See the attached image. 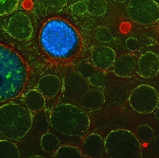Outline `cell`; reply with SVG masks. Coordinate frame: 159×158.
<instances>
[{"label":"cell","mask_w":159,"mask_h":158,"mask_svg":"<svg viewBox=\"0 0 159 158\" xmlns=\"http://www.w3.org/2000/svg\"><path fill=\"white\" fill-rule=\"evenodd\" d=\"M39 42L48 56L60 60L71 59L80 52L82 40L78 31L64 19L55 17L44 23Z\"/></svg>","instance_id":"obj_1"},{"label":"cell","mask_w":159,"mask_h":158,"mask_svg":"<svg viewBox=\"0 0 159 158\" xmlns=\"http://www.w3.org/2000/svg\"><path fill=\"white\" fill-rule=\"evenodd\" d=\"M29 76L30 68L22 56L10 46L0 43V103L19 96Z\"/></svg>","instance_id":"obj_2"},{"label":"cell","mask_w":159,"mask_h":158,"mask_svg":"<svg viewBox=\"0 0 159 158\" xmlns=\"http://www.w3.org/2000/svg\"><path fill=\"white\" fill-rule=\"evenodd\" d=\"M49 119L54 130L64 135L75 137L84 135L90 123L85 111L69 104H60L55 106Z\"/></svg>","instance_id":"obj_3"},{"label":"cell","mask_w":159,"mask_h":158,"mask_svg":"<svg viewBox=\"0 0 159 158\" xmlns=\"http://www.w3.org/2000/svg\"><path fill=\"white\" fill-rule=\"evenodd\" d=\"M32 124L30 111L24 107L11 103L0 107V134L7 139H21L30 130Z\"/></svg>","instance_id":"obj_4"},{"label":"cell","mask_w":159,"mask_h":158,"mask_svg":"<svg viewBox=\"0 0 159 158\" xmlns=\"http://www.w3.org/2000/svg\"><path fill=\"white\" fill-rule=\"evenodd\" d=\"M105 149L110 158H137L142 155L139 139L130 131L118 129L110 132L104 141Z\"/></svg>","instance_id":"obj_5"},{"label":"cell","mask_w":159,"mask_h":158,"mask_svg":"<svg viewBox=\"0 0 159 158\" xmlns=\"http://www.w3.org/2000/svg\"><path fill=\"white\" fill-rule=\"evenodd\" d=\"M127 11L136 24L151 25L159 21V6L155 0H129Z\"/></svg>","instance_id":"obj_6"},{"label":"cell","mask_w":159,"mask_h":158,"mask_svg":"<svg viewBox=\"0 0 159 158\" xmlns=\"http://www.w3.org/2000/svg\"><path fill=\"white\" fill-rule=\"evenodd\" d=\"M129 100L131 107L136 112L140 114H150L158 105L159 95L151 85L143 84L132 91Z\"/></svg>","instance_id":"obj_7"},{"label":"cell","mask_w":159,"mask_h":158,"mask_svg":"<svg viewBox=\"0 0 159 158\" xmlns=\"http://www.w3.org/2000/svg\"><path fill=\"white\" fill-rule=\"evenodd\" d=\"M6 30L11 37L20 41L30 40L33 33L30 19L26 14L20 12L15 14L9 18Z\"/></svg>","instance_id":"obj_8"},{"label":"cell","mask_w":159,"mask_h":158,"mask_svg":"<svg viewBox=\"0 0 159 158\" xmlns=\"http://www.w3.org/2000/svg\"><path fill=\"white\" fill-rule=\"evenodd\" d=\"M64 95L68 99L79 102L89 89L87 80L78 72L72 71L65 77L64 80Z\"/></svg>","instance_id":"obj_9"},{"label":"cell","mask_w":159,"mask_h":158,"mask_svg":"<svg viewBox=\"0 0 159 158\" xmlns=\"http://www.w3.org/2000/svg\"><path fill=\"white\" fill-rule=\"evenodd\" d=\"M139 75L144 78L155 77L159 72V57L154 52H146L140 56L137 61Z\"/></svg>","instance_id":"obj_10"},{"label":"cell","mask_w":159,"mask_h":158,"mask_svg":"<svg viewBox=\"0 0 159 158\" xmlns=\"http://www.w3.org/2000/svg\"><path fill=\"white\" fill-rule=\"evenodd\" d=\"M91 59L96 67L99 69L105 70L113 66L116 59V53L111 47L97 46L92 51Z\"/></svg>","instance_id":"obj_11"},{"label":"cell","mask_w":159,"mask_h":158,"mask_svg":"<svg viewBox=\"0 0 159 158\" xmlns=\"http://www.w3.org/2000/svg\"><path fill=\"white\" fill-rule=\"evenodd\" d=\"M105 150L104 141L98 134H91L83 140L82 151L88 157H102Z\"/></svg>","instance_id":"obj_12"},{"label":"cell","mask_w":159,"mask_h":158,"mask_svg":"<svg viewBox=\"0 0 159 158\" xmlns=\"http://www.w3.org/2000/svg\"><path fill=\"white\" fill-rule=\"evenodd\" d=\"M137 65L136 57L132 54H126L116 59L112 66L116 75L122 78H128L134 75Z\"/></svg>","instance_id":"obj_13"},{"label":"cell","mask_w":159,"mask_h":158,"mask_svg":"<svg viewBox=\"0 0 159 158\" xmlns=\"http://www.w3.org/2000/svg\"><path fill=\"white\" fill-rule=\"evenodd\" d=\"M61 88V81L59 78L56 75H45L38 82V90L45 98L48 99L57 96Z\"/></svg>","instance_id":"obj_14"},{"label":"cell","mask_w":159,"mask_h":158,"mask_svg":"<svg viewBox=\"0 0 159 158\" xmlns=\"http://www.w3.org/2000/svg\"><path fill=\"white\" fill-rule=\"evenodd\" d=\"M80 105L86 110L96 111L101 109L105 103L103 93L96 89H89L81 97Z\"/></svg>","instance_id":"obj_15"},{"label":"cell","mask_w":159,"mask_h":158,"mask_svg":"<svg viewBox=\"0 0 159 158\" xmlns=\"http://www.w3.org/2000/svg\"><path fill=\"white\" fill-rule=\"evenodd\" d=\"M45 98L39 90H31L25 94L24 102L26 107L30 112H37L44 108Z\"/></svg>","instance_id":"obj_16"},{"label":"cell","mask_w":159,"mask_h":158,"mask_svg":"<svg viewBox=\"0 0 159 158\" xmlns=\"http://www.w3.org/2000/svg\"><path fill=\"white\" fill-rule=\"evenodd\" d=\"M41 146L45 152L55 153L60 146V142L56 135L50 133H46L41 138Z\"/></svg>","instance_id":"obj_17"},{"label":"cell","mask_w":159,"mask_h":158,"mask_svg":"<svg viewBox=\"0 0 159 158\" xmlns=\"http://www.w3.org/2000/svg\"><path fill=\"white\" fill-rule=\"evenodd\" d=\"M20 157L18 148L14 143L8 140H0V158Z\"/></svg>","instance_id":"obj_18"},{"label":"cell","mask_w":159,"mask_h":158,"mask_svg":"<svg viewBox=\"0 0 159 158\" xmlns=\"http://www.w3.org/2000/svg\"><path fill=\"white\" fill-rule=\"evenodd\" d=\"M88 12L92 15L102 16L106 13L107 4L105 0H87Z\"/></svg>","instance_id":"obj_19"},{"label":"cell","mask_w":159,"mask_h":158,"mask_svg":"<svg viewBox=\"0 0 159 158\" xmlns=\"http://www.w3.org/2000/svg\"><path fill=\"white\" fill-rule=\"evenodd\" d=\"M55 158H82V154L80 149L76 147L71 145L60 146L53 155Z\"/></svg>","instance_id":"obj_20"},{"label":"cell","mask_w":159,"mask_h":158,"mask_svg":"<svg viewBox=\"0 0 159 158\" xmlns=\"http://www.w3.org/2000/svg\"><path fill=\"white\" fill-rule=\"evenodd\" d=\"M136 134L139 140L145 143H148L152 141L154 136L153 129L147 124H143L137 127Z\"/></svg>","instance_id":"obj_21"},{"label":"cell","mask_w":159,"mask_h":158,"mask_svg":"<svg viewBox=\"0 0 159 158\" xmlns=\"http://www.w3.org/2000/svg\"><path fill=\"white\" fill-rule=\"evenodd\" d=\"M94 36L97 41L102 43L109 42L113 38L110 30L104 26H100L95 29Z\"/></svg>","instance_id":"obj_22"},{"label":"cell","mask_w":159,"mask_h":158,"mask_svg":"<svg viewBox=\"0 0 159 158\" xmlns=\"http://www.w3.org/2000/svg\"><path fill=\"white\" fill-rule=\"evenodd\" d=\"M20 0H0V16L14 11L18 6Z\"/></svg>","instance_id":"obj_23"},{"label":"cell","mask_w":159,"mask_h":158,"mask_svg":"<svg viewBox=\"0 0 159 158\" xmlns=\"http://www.w3.org/2000/svg\"><path fill=\"white\" fill-rule=\"evenodd\" d=\"M106 76L103 72L96 70L89 78V82L95 87H101L105 82Z\"/></svg>","instance_id":"obj_24"},{"label":"cell","mask_w":159,"mask_h":158,"mask_svg":"<svg viewBox=\"0 0 159 158\" xmlns=\"http://www.w3.org/2000/svg\"><path fill=\"white\" fill-rule=\"evenodd\" d=\"M72 11L77 15H83L88 12V6L85 2L75 3L71 7Z\"/></svg>","instance_id":"obj_25"},{"label":"cell","mask_w":159,"mask_h":158,"mask_svg":"<svg viewBox=\"0 0 159 158\" xmlns=\"http://www.w3.org/2000/svg\"><path fill=\"white\" fill-rule=\"evenodd\" d=\"M36 130L39 131L46 132L49 130V122L47 119L44 117H41L36 120L35 122Z\"/></svg>","instance_id":"obj_26"},{"label":"cell","mask_w":159,"mask_h":158,"mask_svg":"<svg viewBox=\"0 0 159 158\" xmlns=\"http://www.w3.org/2000/svg\"><path fill=\"white\" fill-rule=\"evenodd\" d=\"M127 49L131 52H135L140 48V43L136 38L134 37H129L126 42Z\"/></svg>","instance_id":"obj_27"},{"label":"cell","mask_w":159,"mask_h":158,"mask_svg":"<svg viewBox=\"0 0 159 158\" xmlns=\"http://www.w3.org/2000/svg\"><path fill=\"white\" fill-rule=\"evenodd\" d=\"M68 2V0H48L49 5L55 8L58 9L64 7Z\"/></svg>","instance_id":"obj_28"},{"label":"cell","mask_w":159,"mask_h":158,"mask_svg":"<svg viewBox=\"0 0 159 158\" xmlns=\"http://www.w3.org/2000/svg\"><path fill=\"white\" fill-rule=\"evenodd\" d=\"M155 117L156 119L159 122V107L156 109L155 112Z\"/></svg>","instance_id":"obj_29"},{"label":"cell","mask_w":159,"mask_h":158,"mask_svg":"<svg viewBox=\"0 0 159 158\" xmlns=\"http://www.w3.org/2000/svg\"><path fill=\"white\" fill-rule=\"evenodd\" d=\"M31 157H43V156H33Z\"/></svg>","instance_id":"obj_30"}]
</instances>
